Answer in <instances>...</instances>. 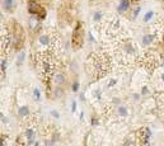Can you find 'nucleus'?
I'll use <instances>...</instances> for the list:
<instances>
[{"label": "nucleus", "instance_id": "f257e3e1", "mask_svg": "<svg viewBox=\"0 0 164 146\" xmlns=\"http://www.w3.org/2000/svg\"><path fill=\"white\" fill-rule=\"evenodd\" d=\"M84 36H85V32H84V28H83V23L78 22L75 28H74L73 36H71V46L74 50H80L83 47Z\"/></svg>", "mask_w": 164, "mask_h": 146}, {"label": "nucleus", "instance_id": "f03ea898", "mask_svg": "<svg viewBox=\"0 0 164 146\" xmlns=\"http://www.w3.org/2000/svg\"><path fill=\"white\" fill-rule=\"evenodd\" d=\"M27 8H28V12H29L32 15H36L40 21H43L46 18V14H47V13H46L45 8L42 5H40L36 0H28Z\"/></svg>", "mask_w": 164, "mask_h": 146}, {"label": "nucleus", "instance_id": "7ed1b4c3", "mask_svg": "<svg viewBox=\"0 0 164 146\" xmlns=\"http://www.w3.org/2000/svg\"><path fill=\"white\" fill-rule=\"evenodd\" d=\"M13 43L15 50H21L23 45H24V32L21 24L14 23V29H13Z\"/></svg>", "mask_w": 164, "mask_h": 146}, {"label": "nucleus", "instance_id": "20e7f679", "mask_svg": "<svg viewBox=\"0 0 164 146\" xmlns=\"http://www.w3.org/2000/svg\"><path fill=\"white\" fill-rule=\"evenodd\" d=\"M130 8V0H120L117 5V12L118 13H126Z\"/></svg>", "mask_w": 164, "mask_h": 146}, {"label": "nucleus", "instance_id": "39448f33", "mask_svg": "<svg viewBox=\"0 0 164 146\" xmlns=\"http://www.w3.org/2000/svg\"><path fill=\"white\" fill-rule=\"evenodd\" d=\"M54 83L57 87H61V85H64V84L66 83V76H65L64 74H61V73L56 74L55 76H54Z\"/></svg>", "mask_w": 164, "mask_h": 146}, {"label": "nucleus", "instance_id": "423d86ee", "mask_svg": "<svg viewBox=\"0 0 164 146\" xmlns=\"http://www.w3.org/2000/svg\"><path fill=\"white\" fill-rule=\"evenodd\" d=\"M15 1H17V0H4V1H3L4 10L8 12V13H10L14 9V7H15Z\"/></svg>", "mask_w": 164, "mask_h": 146}, {"label": "nucleus", "instance_id": "0eeeda50", "mask_svg": "<svg viewBox=\"0 0 164 146\" xmlns=\"http://www.w3.org/2000/svg\"><path fill=\"white\" fill-rule=\"evenodd\" d=\"M154 38H155V36H154V34H150V33H149V34H145V36L143 37V43H144L145 46H146V45H150L151 42L154 41Z\"/></svg>", "mask_w": 164, "mask_h": 146}, {"label": "nucleus", "instance_id": "6e6552de", "mask_svg": "<svg viewBox=\"0 0 164 146\" xmlns=\"http://www.w3.org/2000/svg\"><path fill=\"white\" fill-rule=\"evenodd\" d=\"M18 113H19L21 117H26V116H28V113H29V108L27 106H22V107H19V109H18Z\"/></svg>", "mask_w": 164, "mask_h": 146}, {"label": "nucleus", "instance_id": "1a4fd4ad", "mask_svg": "<svg viewBox=\"0 0 164 146\" xmlns=\"http://www.w3.org/2000/svg\"><path fill=\"white\" fill-rule=\"evenodd\" d=\"M38 41H40V43L41 45H43V46H46V45H49L50 43V37L47 36V34H42L40 38H38Z\"/></svg>", "mask_w": 164, "mask_h": 146}, {"label": "nucleus", "instance_id": "9d476101", "mask_svg": "<svg viewBox=\"0 0 164 146\" xmlns=\"http://www.w3.org/2000/svg\"><path fill=\"white\" fill-rule=\"evenodd\" d=\"M117 112H118V114L120 116H124V117H126V116H127V108H126V107H124V106H120L118 108H117Z\"/></svg>", "mask_w": 164, "mask_h": 146}, {"label": "nucleus", "instance_id": "9b49d317", "mask_svg": "<svg viewBox=\"0 0 164 146\" xmlns=\"http://www.w3.org/2000/svg\"><path fill=\"white\" fill-rule=\"evenodd\" d=\"M54 95H55V98H61L64 95V90L60 87H56V89L54 90Z\"/></svg>", "mask_w": 164, "mask_h": 146}, {"label": "nucleus", "instance_id": "f8f14e48", "mask_svg": "<svg viewBox=\"0 0 164 146\" xmlns=\"http://www.w3.org/2000/svg\"><path fill=\"white\" fill-rule=\"evenodd\" d=\"M153 17H154V12H153V10H149V12L144 15V22H145V23L150 22V21L153 19Z\"/></svg>", "mask_w": 164, "mask_h": 146}, {"label": "nucleus", "instance_id": "ddd939ff", "mask_svg": "<svg viewBox=\"0 0 164 146\" xmlns=\"http://www.w3.org/2000/svg\"><path fill=\"white\" fill-rule=\"evenodd\" d=\"M102 17H103V13L101 10H97L94 14H93V21H94V22H99L102 19Z\"/></svg>", "mask_w": 164, "mask_h": 146}, {"label": "nucleus", "instance_id": "4468645a", "mask_svg": "<svg viewBox=\"0 0 164 146\" xmlns=\"http://www.w3.org/2000/svg\"><path fill=\"white\" fill-rule=\"evenodd\" d=\"M26 136H27V139H28V141H33L35 131H33V130H31V128H28V130H26Z\"/></svg>", "mask_w": 164, "mask_h": 146}, {"label": "nucleus", "instance_id": "2eb2a0df", "mask_svg": "<svg viewBox=\"0 0 164 146\" xmlns=\"http://www.w3.org/2000/svg\"><path fill=\"white\" fill-rule=\"evenodd\" d=\"M33 98H35L36 102H40V101H41V92H40L37 88L33 89Z\"/></svg>", "mask_w": 164, "mask_h": 146}, {"label": "nucleus", "instance_id": "dca6fc26", "mask_svg": "<svg viewBox=\"0 0 164 146\" xmlns=\"http://www.w3.org/2000/svg\"><path fill=\"white\" fill-rule=\"evenodd\" d=\"M24 59H26V52H21L19 56H18V64L22 65L23 61H24Z\"/></svg>", "mask_w": 164, "mask_h": 146}, {"label": "nucleus", "instance_id": "f3484780", "mask_svg": "<svg viewBox=\"0 0 164 146\" xmlns=\"http://www.w3.org/2000/svg\"><path fill=\"white\" fill-rule=\"evenodd\" d=\"M79 87H80L79 81H74V83H73V87H71L73 92H74V93H78V92H79Z\"/></svg>", "mask_w": 164, "mask_h": 146}, {"label": "nucleus", "instance_id": "a211bd4d", "mask_svg": "<svg viewBox=\"0 0 164 146\" xmlns=\"http://www.w3.org/2000/svg\"><path fill=\"white\" fill-rule=\"evenodd\" d=\"M5 70H7V61L5 60H1V73L4 74V73H5Z\"/></svg>", "mask_w": 164, "mask_h": 146}, {"label": "nucleus", "instance_id": "6ab92c4d", "mask_svg": "<svg viewBox=\"0 0 164 146\" xmlns=\"http://www.w3.org/2000/svg\"><path fill=\"white\" fill-rule=\"evenodd\" d=\"M139 13H140V7H138L136 9H135L134 10V15H132V19H135V18H136L138 15H139Z\"/></svg>", "mask_w": 164, "mask_h": 146}, {"label": "nucleus", "instance_id": "aec40b11", "mask_svg": "<svg viewBox=\"0 0 164 146\" xmlns=\"http://www.w3.org/2000/svg\"><path fill=\"white\" fill-rule=\"evenodd\" d=\"M75 111H76V102L73 101V103H71V112L75 113Z\"/></svg>", "mask_w": 164, "mask_h": 146}, {"label": "nucleus", "instance_id": "412c9836", "mask_svg": "<svg viewBox=\"0 0 164 146\" xmlns=\"http://www.w3.org/2000/svg\"><path fill=\"white\" fill-rule=\"evenodd\" d=\"M45 146H55V144H54V141H52V140H46Z\"/></svg>", "mask_w": 164, "mask_h": 146}, {"label": "nucleus", "instance_id": "4be33fe9", "mask_svg": "<svg viewBox=\"0 0 164 146\" xmlns=\"http://www.w3.org/2000/svg\"><path fill=\"white\" fill-rule=\"evenodd\" d=\"M51 114H52L54 117H56V118H60V114H59V112H57V111H55V109H54V111H51Z\"/></svg>", "mask_w": 164, "mask_h": 146}, {"label": "nucleus", "instance_id": "5701e85b", "mask_svg": "<svg viewBox=\"0 0 164 146\" xmlns=\"http://www.w3.org/2000/svg\"><path fill=\"white\" fill-rule=\"evenodd\" d=\"M88 36H89V42H94V38L92 36V32H88Z\"/></svg>", "mask_w": 164, "mask_h": 146}, {"label": "nucleus", "instance_id": "b1692460", "mask_svg": "<svg viewBox=\"0 0 164 146\" xmlns=\"http://www.w3.org/2000/svg\"><path fill=\"white\" fill-rule=\"evenodd\" d=\"M112 101H113V103H115V104H120V99H118V98H113V99H112Z\"/></svg>", "mask_w": 164, "mask_h": 146}, {"label": "nucleus", "instance_id": "393cba45", "mask_svg": "<svg viewBox=\"0 0 164 146\" xmlns=\"http://www.w3.org/2000/svg\"><path fill=\"white\" fill-rule=\"evenodd\" d=\"M0 117H1V121H3V123H5V122H7V120L4 118V114H3V113H1V114H0Z\"/></svg>", "mask_w": 164, "mask_h": 146}, {"label": "nucleus", "instance_id": "a878e982", "mask_svg": "<svg viewBox=\"0 0 164 146\" xmlns=\"http://www.w3.org/2000/svg\"><path fill=\"white\" fill-rule=\"evenodd\" d=\"M134 99H139V95H138V94H134Z\"/></svg>", "mask_w": 164, "mask_h": 146}, {"label": "nucleus", "instance_id": "bb28decb", "mask_svg": "<svg viewBox=\"0 0 164 146\" xmlns=\"http://www.w3.org/2000/svg\"><path fill=\"white\" fill-rule=\"evenodd\" d=\"M162 80H163V81H164V74H162Z\"/></svg>", "mask_w": 164, "mask_h": 146}, {"label": "nucleus", "instance_id": "cd10ccee", "mask_svg": "<svg viewBox=\"0 0 164 146\" xmlns=\"http://www.w3.org/2000/svg\"><path fill=\"white\" fill-rule=\"evenodd\" d=\"M35 146H38V142H36V144H35Z\"/></svg>", "mask_w": 164, "mask_h": 146}, {"label": "nucleus", "instance_id": "c85d7f7f", "mask_svg": "<svg viewBox=\"0 0 164 146\" xmlns=\"http://www.w3.org/2000/svg\"><path fill=\"white\" fill-rule=\"evenodd\" d=\"M163 41H164V34H163Z\"/></svg>", "mask_w": 164, "mask_h": 146}]
</instances>
